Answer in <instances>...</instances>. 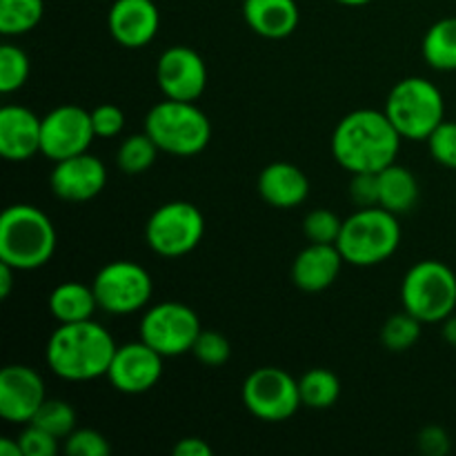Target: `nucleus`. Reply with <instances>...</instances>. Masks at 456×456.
I'll use <instances>...</instances> for the list:
<instances>
[{
    "label": "nucleus",
    "mask_w": 456,
    "mask_h": 456,
    "mask_svg": "<svg viewBox=\"0 0 456 456\" xmlns=\"http://www.w3.org/2000/svg\"><path fill=\"white\" fill-rule=\"evenodd\" d=\"M401 141L386 111L356 110L338 120L332 134V156L350 174H379L396 163Z\"/></svg>",
    "instance_id": "f257e3e1"
},
{
    "label": "nucleus",
    "mask_w": 456,
    "mask_h": 456,
    "mask_svg": "<svg viewBox=\"0 0 456 456\" xmlns=\"http://www.w3.org/2000/svg\"><path fill=\"white\" fill-rule=\"evenodd\" d=\"M111 334L94 319L61 323L45 347L47 368L65 381L83 383L107 377L116 354Z\"/></svg>",
    "instance_id": "f03ea898"
},
{
    "label": "nucleus",
    "mask_w": 456,
    "mask_h": 456,
    "mask_svg": "<svg viewBox=\"0 0 456 456\" xmlns=\"http://www.w3.org/2000/svg\"><path fill=\"white\" fill-rule=\"evenodd\" d=\"M56 227L34 205H9L0 216V261L18 272L47 265L56 252Z\"/></svg>",
    "instance_id": "7ed1b4c3"
},
{
    "label": "nucleus",
    "mask_w": 456,
    "mask_h": 456,
    "mask_svg": "<svg viewBox=\"0 0 456 456\" xmlns=\"http://www.w3.org/2000/svg\"><path fill=\"white\" fill-rule=\"evenodd\" d=\"M401 245L396 214L386 208H359L343 221L337 248L343 261L356 267H372L387 261Z\"/></svg>",
    "instance_id": "20e7f679"
},
{
    "label": "nucleus",
    "mask_w": 456,
    "mask_h": 456,
    "mask_svg": "<svg viewBox=\"0 0 456 456\" xmlns=\"http://www.w3.org/2000/svg\"><path fill=\"white\" fill-rule=\"evenodd\" d=\"M145 132L154 138L159 150L169 156L200 154L212 141V123L196 102L165 101L156 102L145 116Z\"/></svg>",
    "instance_id": "39448f33"
},
{
    "label": "nucleus",
    "mask_w": 456,
    "mask_h": 456,
    "mask_svg": "<svg viewBox=\"0 0 456 456\" xmlns=\"http://www.w3.org/2000/svg\"><path fill=\"white\" fill-rule=\"evenodd\" d=\"M383 111L401 138L428 141L445 120V101L435 83L421 76H410L392 87Z\"/></svg>",
    "instance_id": "423d86ee"
},
{
    "label": "nucleus",
    "mask_w": 456,
    "mask_h": 456,
    "mask_svg": "<svg viewBox=\"0 0 456 456\" xmlns=\"http://www.w3.org/2000/svg\"><path fill=\"white\" fill-rule=\"evenodd\" d=\"M403 310L421 323H444L456 310V274L445 263L428 258L405 272L401 283Z\"/></svg>",
    "instance_id": "0eeeda50"
},
{
    "label": "nucleus",
    "mask_w": 456,
    "mask_h": 456,
    "mask_svg": "<svg viewBox=\"0 0 456 456\" xmlns=\"http://www.w3.org/2000/svg\"><path fill=\"white\" fill-rule=\"evenodd\" d=\"M205 234V218L194 203L172 200L154 209L145 225V240L159 256L178 258L194 252Z\"/></svg>",
    "instance_id": "6e6552de"
},
{
    "label": "nucleus",
    "mask_w": 456,
    "mask_h": 456,
    "mask_svg": "<svg viewBox=\"0 0 456 456\" xmlns=\"http://www.w3.org/2000/svg\"><path fill=\"white\" fill-rule=\"evenodd\" d=\"M98 307L107 314L125 316L141 312L154 294L150 272L134 261H111L92 281Z\"/></svg>",
    "instance_id": "1a4fd4ad"
},
{
    "label": "nucleus",
    "mask_w": 456,
    "mask_h": 456,
    "mask_svg": "<svg viewBox=\"0 0 456 456\" xmlns=\"http://www.w3.org/2000/svg\"><path fill=\"white\" fill-rule=\"evenodd\" d=\"M200 332L203 328L199 314L190 305L176 301H165L150 307L138 325L141 341L154 347L165 359L191 352Z\"/></svg>",
    "instance_id": "9d476101"
},
{
    "label": "nucleus",
    "mask_w": 456,
    "mask_h": 456,
    "mask_svg": "<svg viewBox=\"0 0 456 456\" xmlns=\"http://www.w3.org/2000/svg\"><path fill=\"white\" fill-rule=\"evenodd\" d=\"M240 399L252 417L267 423L288 421L301 408L298 381L281 368H258L240 387Z\"/></svg>",
    "instance_id": "9b49d317"
},
{
    "label": "nucleus",
    "mask_w": 456,
    "mask_h": 456,
    "mask_svg": "<svg viewBox=\"0 0 456 456\" xmlns=\"http://www.w3.org/2000/svg\"><path fill=\"white\" fill-rule=\"evenodd\" d=\"M94 138L92 111L78 105H61L43 116V134H40V154L45 159L58 160L89 151Z\"/></svg>",
    "instance_id": "f8f14e48"
},
{
    "label": "nucleus",
    "mask_w": 456,
    "mask_h": 456,
    "mask_svg": "<svg viewBox=\"0 0 456 456\" xmlns=\"http://www.w3.org/2000/svg\"><path fill=\"white\" fill-rule=\"evenodd\" d=\"M156 83L165 98L196 102L208 87V65L196 49L174 45L156 62Z\"/></svg>",
    "instance_id": "ddd939ff"
},
{
    "label": "nucleus",
    "mask_w": 456,
    "mask_h": 456,
    "mask_svg": "<svg viewBox=\"0 0 456 456\" xmlns=\"http://www.w3.org/2000/svg\"><path fill=\"white\" fill-rule=\"evenodd\" d=\"M163 359L145 341H132L116 347L107 379L123 395H145L163 377Z\"/></svg>",
    "instance_id": "4468645a"
},
{
    "label": "nucleus",
    "mask_w": 456,
    "mask_h": 456,
    "mask_svg": "<svg viewBox=\"0 0 456 456\" xmlns=\"http://www.w3.org/2000/svg\"><path fill=\"white\" fill-rule=\"evenodd\" d=\"M45 381L29 365H7L0 372V417L27 426L45 403Z\"/></svg>",
    "instance_id": "2eb2a0df"
},
{
    "label": "nucleus",
    "mask_w": 456,
    "mask_h": 456,
    "mask_svg": "<svg viewBox=\"0 0 456 456\" xmlns=\"http://www.w3.org/2000/svg\"><path fill=\"white\" fill-rule=\"evenodd\" d=\"M105 165L89 151L58 160L52 169V176H49L52 191L67 203H85V200L96 199L105 190Z\"/></svg>",
    "instance_id": "dca6fc26"
},
{
    "label": "nucleus",
    "mask_w": 456,
    "mask_h": 456,
    "mask_svg": "<svg viewBox=\"0 0 456 456\" xmlns=\"http://www.w3.org/2000/svg\"><path fill=\"white\" fill-rule=\"evenodd\" d=\"M111 38L127 49H141L156 38L160 12L154 0H114L107 13Z\"/></svg>",
    "instance_id": "f3484780"
},
{
    "label": "nucleus",
    "mask_w": 456,
    "mask_h": 456,
    "mask_svg": "<svg viewBox=\"0 0 456 456\" xmlns=\"http://www.w3.org/2000/svg\"><path fill=\"white\" fill-rule=\"evenodd\" d=\"M43 118L22 105H4L0 110V156L12 163L40 154Z\"/></svg>",
    "instance_id": "a211bd4d"
},
{
    "label": "nucleus",
    "mask_w": 456,
    "mask_h": 456,
    "mask_svg": "<svg viewBox=\"0 0 456 456\" xmlns=\"http://www.w3.org/2000/svg\"><path fill=\"white\" fill-rule=\"evenodd\" d=\"M343 256L337 245L310 243L292 263V281L303 292H323L338 279Z\"/></svg>",
    "instance_id": "6ab92c4d"
},
{
    "label": "nucleus",
    "mask_w": 456,
    "mask_h": 456,
    "mask_svg": "<svg viewBox=\"0 0 456 456\" xmlns=\"http://www.w3.org/2000/svg\"><path fill=\"white\" fill-rule=\"evenodd\" d=\"M258 194L276 209H294L310 196V181L305 172L292 163H272L258 174Z\"/></svg>",
    "instance_id": "aec40b11"
},
{
    "label": "nucleus",
    "mask_w": 456,
    "mask_h": 456,
    "mask_svg": "<svg viewBox=\"0 0 456 456\" xmlns=\"http://www.w3.org/2000/svg\"><path fill=\"white\" fill-rule=\"evenodd\" d=\"M243 18L254 34L281 40L294 34L301 12L297 0H243Z\"/></svg>",
    "instance_id": "412c9836"
},
{
    "label": "nucleus",
    "mask_w": 456,
    "mask_h": 456,
    "mask_svg": "<svg viewBox=\"0 0 456 456\" xmlns=\"http://www.w3.org/2000/svg\"><path fill=\"white\" fill-rule=\"evenodd\" d=\"M49 314L58 323H78V321L94 319V312L101 310L94 294L92 285H85L80 281H67L56 285L49 294Z\"/></svg>",
    "instance_id": "4be33fe9"
},
{
    "label": "nucleus",
    "mask_w": 456,
    "mask_h": 456,
    "mask_svg": "<svg viewBox=\"0 0 456 456\" xmlns=\"http://www.w3.org/2000/svg\"><path fill=\"white\" fill-rule=\"evenodd\" d=\"M419 183L417 176L403 165L392 163L379 172V205L392 214H405L417 205Z\"/></svg>",
    "instance_id": "5701e85b"
},
{
    "label": "nucleus",
    "mask_w": 456,
    "mask_h": 456,
    "mask_svg": "<svg viewBox=\"0 0 456 456\" xmlns=\"http://www.w3.org/2000/svg\"><path fill=\"white\" fill-rule=\"evenodd\" d=\"M423 58L436 71H456V16L441 18L423 36Z\"/></svg>",
    "instance_id": "b1692460"
},
{
    "label": "nucleus",
    "mask_w": 456,
    "mask_h": 456,
    "mask_svg": "<svg viewBox=\"0 0 456 456\" xmlns=\"http://www.w3.org/2000/svg\"><path fill=\"white\" fill-rule=\"evenodd\" d=\"M301 401L310 410H328L341 396V379L328 368H312L298 379Z\"/></svg>",
    "instance_id": "393cba45"
},
{
    "label": "nucleus",
    "mask_w": 456,
    "mask_h": 456,
    "mask_svg": "<svg viewBox=\"0 0 456 456\" xmlns=\"http://www.w3.org/2000/svg\"><path fill=\"white\" fill-rule=\"evenodd\" d=\"M159 151V145H156L150 134H132V136L120 142L118 151H116V165H118L120 172L129 174V176H138V174H145L156 163Z\"/></svg>",
    "instance_id": "a878e982"
},
{
    "label": "nucleus",
    "mask_w": 456,
    "mask_h": 456,
    "mask_svg": "<svg viewBox=\"0 0 456 456\" xmlns=\"http://www.w3.org/2000/svg\"><path fill=\"white\" fill-rule=\"evenodd\" d=\"M43 0H0V34H29L43 20Z\"/></svg>",
    "instance_id": "bb28decb"
},
{
    "label": "nucleus",
    "mask_w": 456,
    "mask_h": 456,
    "mask_svg": "<svg viewBox=\"0 0 456 456\" xmlns=\"http://www.w3.org/2000/svg\"><path fill=\"white\" fill-rule=\"evenodd\" d=\"M421 325L423 323L417 316H412L405 310L399 312V314H392L381 328L383 347L396 352V354L410 350L419 341V337H421Z\"/></svg>",
    "instance_id": "cd10ccee"
},
{
    "label": "nucleus",
    "mask_w": 456,
    "mask_h": 456,
    "mask_svg": "<svg viewBox=\"0 0 456 456\" xmlns=\"http://www.w3.org/2000/svg\"><path fill=\"white\" fill-rule=\"evenodd\" d=\"M29 423L43 428L56 439L65 441L76 430V410L62 399H45Z\"/></svg>",
    "instance_id": "c85d7f7f"
},
{
    "label": "nucleus",
    "mask_w": 456,
    "mask_h": 456,
    "mask_svg": "<svg viewBox=\"0 0 456 456\" xmlns=\"http://www.w3.org/2000/svg\"><path fill=\"white\" fill-rule=\"evenodd\" d=\"M29 78V58L20 47L4 43L0 47V92L13 94Z\"/></svg>",
    "instance_id": "c756f323"
},
{
    "label": "nucleus",
    "mask_w": 456,
    "mask_h": 456,
    "mask_svg": "<svg viewBox=\"0 0 456 456\" xmlns=\"http://www.w3.org/2000/svg\"><path fill=\"white\" fill-rule=\"evenodd\" d=\"M191 354L196 356V361L208 368H221L230 361L232 356V343L225 334L216 332V330H203L196 338L194 347H191Z\"/></svg>",
    "instance_id": "7c9ffc66"
},
{
    "label": "nucleus",
    "mask_w": 456,
    "mask_h": 456,
    "mask_svg": "<svg viewBox=\"0 0 456 456\" xmlns=\"http://www.w3.org/2000/svg\"><path fill=\"white\" fill-rule=\"evenodd\" d=\"M343 221L332 212V209H312L303 221V234L310 243H328L337 245L338 236H341Z\"/></svg>",
    "instance_id": "2f4dec72"
},
{
    "label": "nucleus",
    "mask_w": 456,
    "mask_h": 456,
    "mask_svg": "<svg viewBox=\"0 0 456 456\" xmlns=\"http://www.w3.org/2000/svg\"><path fill=\"white\" fill-rule=\"evenodd\" d=\"M62 450L69 456H107L111 452V445L105 439V435H101L98 430H89V428L78 430L76 428L65 439Z\"/></svg>",
    "instance_id": "473e14b6"
},
{
    "label": "nucleus",
    "mask_w": 456,
    "mask_h": 456,
    "mask_svg": "<svg viewBox=\"0 0 456 456\" xmlns=\"http://www.w3.org/2000/svg\"><path fill=\"white\" fill-rule=\"evenodd\" d=\"M432 159L444 167L456 169V123L454 120H444L428 138Z\"/></svg>",
    "instance_id": "72a5a7b5"
},
{
    "label": "nucleus",
    "mask_w": 456,
    "mask_h": 456,
    "mask_svg": "<svg viewBox=\"0 0 456 456\" xmlns=\"http://www.w3.org/2000/svg\"><path fill=\"white\" fill-rule=\"evenodd\" d=\"M92 125L96 138H116L125 129V111L118 105L102 102L92 110Z\"/></svg>",
    "instance_id": "f704fd0d"
},
{
    "label": "nucleus",
    "mask_w": 456,
    "mask_h": 456,
    "mask_svg": "<svg viewBox=\"0 0 456 456\" xmlns=\"http://www.w3.org/2000/svg\"><path fill=\"white\" fill-rule=\"evenodd\" d=\"M58 441L43 428L27 423L25 430L18 436V444L22 448V456H53L58 452Z\"/></svg>",
    "instance_id": "c9c22d12"
},
{
    "label": "nucleus",
    "mask_w": 456,
    "mask_h": 456,
    "mask_svg": "<svg viewBox=\"0 0 456 456\" xmlns=\"http://www.w3.org/2000/svg\"><path fill=\"white\" fill-rule=\"evenodd\" d=\"M350 199L356 208H377L379 205V174H352Z\"/></svg>",
    "instance_id": "e433bc0d"
},
{
    "label": "nucleus",
    "mask_w": 456,
    "mask_h": 456,
    "mask_svg": "<svg viewBox=\"0 0 456 456\" xmlns=\"http://www.w3.org/2000/svg\"><path fill=\"white\" fill-rule=\"evenodd\" d=\"M419 450L426 456H445L450 452V436L444 428L428 426L419 432Z\"/></svg>",
    "instance_id": "4c0bfd02"
},
{
    "label": "nucleus",
    "mask_w": 456,
    "mask_h": 456,
    "mask_svg": "<svg viewBox=\"0 0 456 456\" xmlns=\"http://www.w3.org/2000/svg\"><path fill=\"white\" fill-rule=\"evenodd\" d=\"M174 454L176 456H212V448H209L203 439L187 436V439L178 441V444L174 445Z\"/></svg>",
    "instance_id": "58836bf2"
},
{
    "label": "nucleus",
    "mask_w": 456,
    "mask_h": 456,
    "mask_svg": "<svg viewBox=\"0 0 456 456\" xmlns=\"http://www.w3.org/2000/svg\"><path fill=\"white\" fill-rule=\"evenodd\" d=\"M16 272L18 270H13L12 265L0 261V298H9L13 288V274H16Z\"/></svg>",
    "instance_id": "ea45409f"
},
{
    "label": "nucleus",
    "mask_w": 456,
    "mask_h": 456,
    "mask_svg": "<svg viewBox=\"0 0 456 456\" xmlns=\"http://www.w3.org/2000/svg\"><path fill=\"white\" fill-rule=\"evenodd\" d=\"M441 337H444L445 343L456 347V314H450L448 319L441 323Z\"/></svg>",
    "instance_id": "a19ab883"
},
{
    "label": "nucleus",
    "mask_w": 456,
    "mask_h": 456,
    "mask_svg": "<svg viewBox=\"0 0 456 456\" xmlns=\"http://www.w3.org/2000/svg\"><path fill=\"white\" fill-rule=\"evenodd\" d=\"M0 456H22V448L18 444V439H0Z\"/></svg>",
    "instance_id": "79ce46f5"
},
{
    "label": "nucleus",
    "mask_w": 456,
    "mask_h": 456,
    "mask_svg": "<svg viewBox=\"0 0 456 456\" xmlns=\"http://www.w3.org/2000/svg\"><path fill=\"white\" fill-rule=\"evenodd\" d=\"M337 3L346 4V7H363V4L374 3V0H337Z\"/></svg>",
    "instance_id": "37998d69"
}]
</instances>
